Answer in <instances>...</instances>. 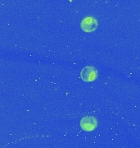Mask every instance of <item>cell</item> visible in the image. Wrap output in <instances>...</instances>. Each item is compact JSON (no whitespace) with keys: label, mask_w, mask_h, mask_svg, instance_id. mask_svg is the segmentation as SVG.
<instances>
[{"label":"cell","mask_w":140,"mask_h":148,"mask_svg":"<svg viewBox=\"0 0 140 148\" xmlns=\"http://www.w3.org/2000/svg\"><path fill=\"white\" fill-rule=\"evenodd\" d=\"M98 26H99V23H98L97 19L93 16L84 17L80 23L81 29L84 32H87V33H90V32H93L94 31H96L98 28Z\"/></svg>","instance_id":"cell-1"},{"label":"cell","mask_w":140,"mask_h":148,"mask_svg":"<svg viewBox=\"0 0 140 148\" xmlns=\"http://www.w3.org/2000/svg\"><path fill=\"white\" fill-rule=\"evenodd\" d=\"M80 77L83 81L87 82H93L98 77V71L93 67L87 66L82 69L80 73Z\"/></svg>","instance_id":"cell-2"},{"label":"cell","mask_w":140,"mask_h":148,"mask_svg":"<svg viewBox=\"0 0 140 148\" xmlns=\"http://www.w3.org/2000/svg\"><path fill=\"white\" fill-rule=\"evenodd\" d=\"M80 127L85 132H92L98 127V121L93 116L84 117L80 121Z\"/></svg>","instance_id":"cell-3"}]
</instances>
